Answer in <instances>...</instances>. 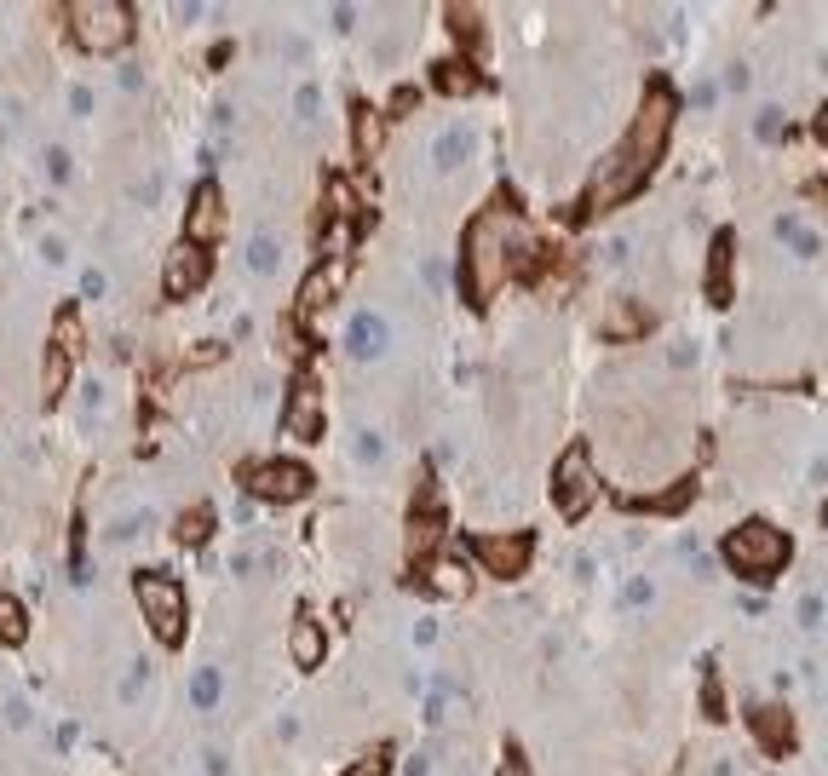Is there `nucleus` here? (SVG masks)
Masks as SVG:
<instances>
[{
	"mask_svg": "<svg viewBox=\"0 0 828 776\" xmlns=\"http://www.w3.org/2000/svg\"><path fill=\"white\" fill-rule=\"evenodd\" d=\"M673 115H679V98H673L667 87L644 92V110H639V121H633V133L621 138V150L604 161V173H593V184H587V207H621L650 173H656V161H662V150H667V133H673Z\"/></svg>",
	"mask_w": 828,
	"mask_h": 776,
	"instance_id": "1",
	"label": "nucleus"
},
{
	"mask_svg": "<svg viewBox=\"0 0 828 776\" xmlns=\"http://www.w3.org/2000/svg\"><path fill=\"white\" fill-rule=\"evenodd\" d=\"M512 225H518V219H512L506 207H483L478 219L466 225V242H460V288H466L472 305H489V294L501 288Z\"/></svg>",
	"mask_w": 828,
	"mask_h": 776,
	"instance_id": "2",
	"label": "nucleus"
},
{
	"mask_svg": "<svg viewBox=\"0 0 828 776\" xmlns=\"http://www.w3.org/2000/svg\"><path fill=\"white\" fill-rule=\"evenodd\" d=\"M69 35L81 52L92 58H110L133 41V6L127 0H75L69 6Z\"/></svg>",
	"mask_w": 828,
	"mask_h": 776,
	"instance_id": "3",
	"label": "nucleus"
},
{
	"mask_svg": "<svg viewBox=\"0 0 828 776\" xmlns=\"http://www.w3.org/2000/svg\"><path fill=\"white\" fill-rule=\"evenodd\" d=\"M133 598H138V610H144V621H150V633H156L161 644L184 639V587L167 570H138L133 575Z\"/></svg>",
	"mask_w": 828,
	"mask_h": 776,
	"instance_id": "4",
	"label": "nucleus"
},
{
	"mask_svg": "<svg viewBox=\"0 0 828 776\" xmlns=\"http://www.w3.org/2000/svg\"><path fill=\"white\" fill-rule=\"evenodd\" d=\"M725 564L736 575H777L788 564V535L771 524H742L736 535H725Z\"/></svg>",
	"mask_w": 828,
	"mask_h": 776,
	"instance_id": "5",
	"label": "nucleus"
},
{
	"mask_svg": "<svg viewBox=\"0 0 828 776\" xmlns=\"http://www.w3.org/2000/svg\"><path fill=\"white\" fill-rule=\"evenodd\" d=\"M552 495H558V512L564 518H581L598 495V478H593V460H587V443H570L558 466H552Z\"/></svg>",
	"mask_w": 828,
	"mask_h": 776,
	"instance_id": "6",
	"label": "nucleus"
},
{
	"mask_svg": "<svg viewBox=\"0 0 828 776\" xmlns=\"http://www.w3.org/2000/svg\"><path fill=\"white\" fill-rule=\"evenodd\" d=\"M248 495L253 501H276V506H288V501H305L311 495V472L299 466V460H259V466H248Z\"/></svg>",
	"mask_w": 828,
	"mask_h": 776,
	"instance_id": "7",
	"label": "nucleus"
},
{
	"mask_svg": "<svg viewBox=\"0 0 828 776\" xmlns=\"http://www.w3.org/2000/svg\"><path fill=\"white\" fill-rule=\"evenodd\" d=\"M225 236V196H219V184L202 179L196 190H190V202H184V236L179 242H190V248H213Z\"/></svg>",
	"mask_w": 828,
	"mask_h": 776,
	"instance_id": "8",
	"label": "nucleus"
},
{
	"mask_svg": "<svg viewBox=\"0 0 828 776\" xmlns=\"http://www.w3.org/2000/svg\"><path fill=\"white\" fill-rule=\"evenodd\" d=\"M282 432L294 437V443H317L322 437V386L311 374H299L294 391H288V403H282Z\"/></svg>",
	"mask_w": 828,
	"mask_h": 776,
	"instance_id": "9",
	"label": "nucleus"
},
{
	"mask_svg": "<svg viewBox=\"0 0 828 776\" xmlns=\"http://www.w3.org/2000/svg\"><path fill=\"white\" fill-rule=\"evenodd\" d=\"M472 552H478L483 570L501 575V581L529 570V535H483V541H472Z\"/></svg>",
	"mask_w": 828,
	"mask_h": 776,
	"instance_id": "10",
	"label": "nucleus"
},
{
	"mask_svg": "<svg viewBox=\"0 0 828 776\" xmlns=\"http://www.w3.org/2000/svg\"><path fill=\"white\" fill-rule=\"evenodd\" d=\"M202 282H207V253L179 242V248L167 253V265H161V288H167L173 299H184V294H196Z\"/></svg>",
	"mask_w": 828,
	"mask_h": 776,
	"instance_id": "11",
	"label": "nucleus"
},
{
	"mask_svg": "<svg viewBox=\"0 0 828 776\" xmlns=\"http://www.w3.org/2000/svg\"><path fill=\"white\" fill-rule=\"evenodd\" d=\"M391 345V322L380 311H357V317L345 322V351L357 357V363H374V357H386Z\"/></svg>",
	"mask_w": 828,
	"mask_h": 776,
	"instance_id": "12",
	"label": "nucleus"
},
{
	"mask_svg": "<svg viewBox=\"0 0 828 776\" xmlns=\"http://www.w3.org/2000/svg\"><path fill=\"white\" fill-rule=\"evenodd\" d=\"M437 541H443V512H437V495L432 483H420V512H409V558H432Z\"/></svg>",
	"mask_w": 828,
	"mask_h": 776,
	"instance_id": "13",
	"label": "nucleus"
},
{
	"mask_svg": "<svg viewBox=\"0 0 828 776\" xmlns=\"http://www.w3.org/2000/svg\"><path fill=\"white\" fill-rule=\"evenodd\" d=\"M345 271H351L345 259H328V265H317V271L305 276V288H299V317L311 322L317 311H328V305H334V294L345 288Z\"/></svg>",
	"mask_w": 828,
	"mask_h": 776,
	"instance_id": "14",
	"label": "nucleus"
},
{
	"mask_svg": "<svg viewBox=\"0 0 828 776\" xmlns=\"http://www.w3.org/2000/svg\"><path fill=\"white\" fill-rule=\"evenodd\" d=\"M420 587L443 604H455V598L472 593V570H466V558H426V570H420Z\"/></svg>",
	"mask_w": 828,
	"mask_h": 776,
	"instance_id": "15",
	"label": "nucleus"
},
{
	"mask_svg": "<svg viewBox=\"0 0 828 776\" xmlns=\"http://www.w3.org/2000/svg\"><path fill=\"white\" fill-rule=\"evenodd\" d=\"M288 656H294L299 667H322V656H328V633H322L311 616L294 621V633H288Z\"/></svg>",
	"mask_w": 828,
	"mask_h": 776,
	"instance_id": "16",
	"label": "nucleus"
},
{
	"mask_svg": "<svg viewBox=\"0 0 828 776\" xmlns=\"http://www.w3.org/2000/svg\"><path fill=\"white\" fill-rule=\"evenodd\" d=\"M190 708L196 713H219V696H225V679H219V667L213 662H202L196 667V673H190Z\"/></svg>",
	"mask_w": 828,
	"mask_h": 776,
	"instance_id": "17",
	"label": "nucleus"
},
{
	"mask_svg": "<svg viewBox=\"0 0 828 776\" xmlns=\"http://www.w3.org/2000/svg\"><path fill=\"white\" fill-rule=\"evenodd\" d=\"M248 271H253V276H276V271H282V236H276V230H253V242H248Z\"/></svg>",
	"mask_w": 828,
	"mask_h": 776,
	"instance_id": "18",
	"label": "nucleus"
},
{
	"mask_svg": "<svg viewBox=\"0 0 828 776\" xmlns=\"http://www.w3.org/2000/svg\"><path fill=\"white\" fill-rule=\"evenodd\" d=\"M69 374H75V363H69L58 345H46V357H41V397L46 403H58L69 391Z\"/></svg>",
	"mask_w": 828,
	"mask_h": 776,
	"instance_id": "19",
	"label": "nucleus"
},
{
	"mask_svg": "<svg viewBox=\"0 0 828 776\" xmlns=\"http://www.w3.org/2000/svg\"><path fill=\"white\" fill-rule=\"evenodd\" d=\"M466 156H472V127H443L437 144H432V161L449 173V167H460Z\"/></svg>",
	"mask_w": 828,
	"mask_h": 776,
	"instance_id": "20",
	"label": "nucleus"
},
{
	"mask_svg": "<svg viewBox=\"0 0 828 776\" xmlns=\"http://www.w3.org/2000/svg\"><path fill=\"white\" fill-rule=\"evenodd\" d=\"M351 138H357V156H380V138H386V127H380V110L357 104V110H351Z\"/></svg>",
	"mask_w": 828,
	"mask_h": 776,
	"instance_id": "21",
	"label": "nucleus"
},
{
	"mask_svg": "<svg viewBox=\"0 0 828 776\" xmlns=\"http://www.w3.org/2000/svg\"><path fill=\"white\" fill-rule=\"evenodd\" d=\"M777 236L800 253V259H817V248H823V242H817V230L805 225L800 213H777Z\"/></svg>",
	"mask_w": 828,
	"mask_h": 776,
	"instance_id": "22",
	"label": "nucleus"
},
{
	"mask_svg": "<svg viewBox=\"0 0 828 776\" xmlns=\"http://www.w3.org/2000/svg\"><path fill=\"white\" fill-rule=\"evenodd\" d=\"M46 345H58L69 363H81V351H87V340H81V317L75 311H58V322H52V340Z\"/></svg>",
	"mask_w": 828,
	"mask_h": 776,
	"instance_id": "23",
	"label": "nucleus"
},
{
	"mask_svg": "<svg viewBox=\"0 0 828 776\" xmlns=\"http://www.w3.org/2000/svg\"><path fill=\"white\" fill-rule=\"evenodd\" d=\"M173 535H179V547H202L207 535H213V512L207 506H190L179 524H173Z\"/></svg>",
	"mask_w": 828,
	"mask_h": 776,
	"instance_id": "24",
	"label": "nucleus"
},
{
	"mask_svg": "<svg viewBox=\"0 0 828 776\" xmlns=\"http://www.w3.org/2000/svg\"><path fill=\"white\" fill-rule=\"evenodd\" d=\"M29 639V616L12 593H0V644H23Z\"/></svg>",
	"mask_w": 828,
	"mask_h": 776,
	"instance_id": "25",
	"label": "nucleus"
},
{
	"mask_svg": "<svg viewBox=\"0 0 828 776\" xmlns=\"http://www.w3.org/2000/svg\"><path fill=\"white\" fill-rule=\"evenodd\" d=\"M144 685H150V662H144V656H133V662H127V673H121V690H115V696H121V708H133Z\"/></svg>",
	"mask_w": 828,
	"mask_h": 776,
	"instance_id": "26",
	"label": "nucleus"
},
{
	"mask_svg": "<svg viewBox=\"0 0 828 776\" xmlns=\"http://www.w3.org/2000/svg\"><path fill=\"white\" fill-rule=\"evenodd\" d=\"M351 455H357V466H380V460H386V437L374 432V426H363L357 443H351Z\"/></svg>",
	"mask_w": 828,
	"mask_h": 776,
	"instance_id": "27",
	"label": "nucleus"
},
{
	"mask_svg": "<svg viewBox=\"0 0 828 776\" xmlns=\"http://www.w3.org/2000/svg\"><path fill=\"white\" fill-rule=\"evenodd\" d=\"M725 259H731V236H719V242H713V265H708L713 299H725Z\"/></svg>",
	"mask_w": 828,
	"mask_h": 776,
	"instance_id": "28",
	"label": "nucleus"
},
{
	"mask_svg": "<svg viewBox=\"0 0 828 776\" xmlns=\"http://www.w3.org/2000/svg\"><path fill=\"white\" fill-rule=\"evenodd\" d=\"M317 104H322V92L311 87V81H299V92H294V121H299V127L317 121Z\"/></svg>",
	"mask_w": 828,
	"mask_h": 776,
	"instance_id": "29",
	"label": "nucleus"
},
{
	"mask_svg": "<svg viewBox=\"0 0 828 776\" xmlns=\"http://www.w3.org/2000/svg\"><path fill=\"white\" fill-rule=\"evenodd\" d=\"M144 524H150L144 512H121V518L104 529V541H133V535H144Z\"/></svg>",
	"mask_w": 828,
	"mask_h": 776,
	"instance_id": "30",
	"label": "nucleus"
},
{
	"mask_svg": "<svg viewBox=\"0 0 828 776\" xmlns=\"http://www.w3.org/2000/svg\"><path fill=\"white\" fill-rule=\"evenodd\" d=\"M754 133L765 138V144H777V138H782V110H777V104H759V115H754Z\"/></svg>",
	"mask_w": 828,
	"mask_h": 776,
	"instance_id": "31",
	"label": "nucleus"
},
{
	"mask_svg": "<svg viewBox=\"0 0 828 776\" xmlns=\"http://www.w3.org/2000/svg\"><path fill=\"white\" fill-rule=\"evenodd\" d=\"M449 29H455V41H478V12H472V6H455V12H449Z\"/></svg>",
	"mask_w": 828,
	"mask_h": 776,
	"instance_id": "32",
	"label": "nucleus"
},
{
	"mask_svg": "<svg viewBox=\"0 0 828 776\" xmlns=\"http://www.w3.org/2000/svg\"><path fill=\"white\" fill-rule=\"evenodd\" d=\"M420 719H426L432 731H437V725H443V719H449V690H443V685H437L432 696H426V708H420Z\"/></svg>",
	"mask_w": 828,
	"mask_h": 776,
	"instance_id": "33",
	"label": "nucleus"
},
{
	"mask_svg": "<svg viewBox=\"0 0 828 776\" xmlns=\"http://www.w3.org/2000/svg\"><path fill=\"white\" fill-rule=\"evenodd\" d=\"M800 627H805V633H817V627H823V598H817V593L800 598Z\"/></svg>",
	"mask_w": 828,
	"mask_h": 776,
	"instance_id": "34",
	"label": "nucleus"
},
{
	"mask_svg": "<svg viewBox=\"0 0 828 776\" xmlns=\"http://www.w3.org/2000/svg\"><path fill=\"white\" fill-rule=\"evenodd\" d=\"M253 564H259V552H253V547H236V552H230V564H225V570L236 575V581H248V575H253Z\"/></svg>",
	"mask_w": 828,
	"mask_h": 776,
	"instance_id": "35",
	"label": "nucleus"
},
{
	"mask_svg": "<svg viewBox=\"0 0 828 776\" xmlns=\"http://www.w3.org/2000/svg\"><path fill=\"white\" fill-rule=\"evenodd\" d=\"M627 610H639V604H650V598H656V587H650V581H644V575H633V581H627Z\"/></svg>",
	"mask_w": 828,
	"mask_h": 776,
	"instance_id": "36",
	"label": "nucleus"
},
{
	"mask_svg": "<svg viewBox=\"0 0 828 776\" xmlns=\"http://www.w3.org/2000/svg\"><path fill=\"white\" fill-rule=\"evenodd\" d=\"M202 771L207 776H230V754L225 748H202Z\"/></svg>",
	"mask_w": 828,
	"mask_h": 776,
	"instance_id": "37",
	"label": "nucleus"
},
{
	"mask_svg": "<svg viewBox=\"0 0 828 776\" xmlns=\"http://www.w3.org/2000/svg\"><path fill=\"white\" fill-rule=\"evenodd\" d=\"M104 288H110V276L98 271V265H87V271H81V294H87V299H98Z\"/></svg>",
	"mask_w": 828,
	"mask_h": 776,
	"instance_id": "38",
	"label": "nucleus"
},
{
	"mask_svg": "<svg viewBox=\"0 0 828 776\" xmlns=\"http://www.w3.org/2000/svg\"><path fill=\"white\" fill-rule=\"evenodd\" d=\"M6 725H12V731L29 725V702H23V696H6Z\"/></svg>",
	"mask_w": 828,
	"mask_h": 776,
	"instance_id": "39",
	"label": "nucleus"
},
{
	"mask_svg": "<svg viewBox=\"0 0 828 776\" xmlns=\"http://www.w3.org/2000/svg\"><path fill=\"white\" fill-rule=\"evenodd\" d=\"M621 259H627V236H610L604 242V265H621Z\"/></svg>",
	"mask_w": 828,
	"mask_h": 776,
	"instance_id": "40",
	"label": "nucleus"
},
{
	"mask_svg": "<svg viewBox=\"0 0 828 776\" xmlns=\"http://www.w3.org/2000/svg\"><path fill=\"white\" fill-rule=\"evenodd\" d=\"M69 110H75V115H92V92H87V87H69Z\"/></svg>",
	"mask_w": 828,
	"mask_h": 776,
	"instance_id": "41",
	"label": "nucleus"
},
{
	"mask_svg": "<svg viewBox=\"0 0 828 776\" xmlns=\"http://www.w3.org/2000/svg\"><path fill=\"white\" fill-rule=\"evenodd\" d=\"M253 518H259V512H253V501H236V512H230V524H236V529H253Z\"/></svg>",
	"mask_w": 828,
	"mask_h": 776,
	"instance_id": "42",
	"label": "nucleus"
},
{
	"mask_svg": "<svg viewBox=\"0 0 828 776\" xmlns=\"http://www.w3.org/2000/svg\"><path fill=\"white\" fill-rule=\"evenodd\" d=\"M403 776H432V754H409V765H403Z\"/></svg>",
	"mask_w": 828,
	"mask_h": 776,
	"instance_id": "43",
	"label": "nucleus"
},
{
	"mask_svg": "<svg viewBox=\"0 0 828 776\" xmlns=\"http://www.w3.org/2000/svg\"><path fill=\"white\" fill-rule=\"evenodd\" d=\"M46 173H52V179H64V173H69V161H64V150H46Z\"/></svg>",
	"mask_w": 828,
	"mask_h": 776,
	"instance_id": "44",
	"label": "nucleus"
},
{
	"mask_svg": "<svg viewBox=\"0 0 828 776\" xmlns=\"http://www.w3.org/2000/svg\"><path fill=\"white\" fill-rule=\"evenodd\" d=\"M495 776H529V765H524L518 754H506V759H501V771H495Z\"/></svg>",
	"mask_w": 828,
	"mask_h": 776,
	"instance_id": "45",
	"label": "nucleus"
},
{
	"mask_svg": "<svg viewBox=\"0 0 828 776\" xmlns=\"http://www.w3.org/2000/svg\"><path fill=\"white\" fill-rule=\"evenodd\" d=\"M357 23V6H334V29H351Z\"/></svg>",
	"mask_w": 828,
	"mask_h": 776,
	"instance_id": "46",
	"label": "nucleus"
},
{
	"mask_svg": "<svg viewBox=\"0 0 828 776\" xmlns=\"http://www.w3.org/2000/svg\"><path fill=\"white\" fill-rule=\"evenodd\" d=\"M351 776H380V759H363V765H357Z\"/></svg>",
	"mask_w": 828,
	"mask_h": 776,
	"instance_id": "47",
	"label": "nucleus"
}]
</instances>
